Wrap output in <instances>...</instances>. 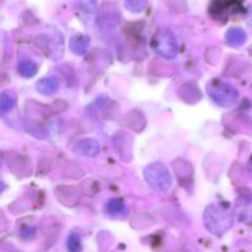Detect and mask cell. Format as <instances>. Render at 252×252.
Listing matches in <instances>:
<instances>
[{
    "instance_id": "30bf717a",
    "label": "cell",
    "mask_w": 252,
    "mask_h": 252,
    "mask_svg": "<svg viewBox=\"0 0 252 252\" xmlns=\"http://www.w3.org/2000/svg\"><path fill=\"white\" fill-rule=\"evenodd\" d=\"M236 212L240 220H252V197H240L236 202Z\"/></svg>"
},
{
    "instance_id": "8992f818",
    "label": "cell",
    "mask_w": 252,
    "mask_h": 252,
    "mask_svg": "<svg viewBox=\"0 0 252 252\" xmlns=\"http://www.w3.org/2000/svg\"><path fill=\"white\" fill-rule=\"evenodd\" d=\"M80 20L85 25H91L98 14L97 0H75Z\"/></svg>"
},
{
    "instance_id": "ba28073f",
    "label": "cell",
    "mask_w": 252,
    "mask_h": 252,
    "mask_svg": "<svg viewBox=\"0 0 252 252\" xmlns=\"http://www.w3.org/2000/svg\"><path fill=\"white\" fill-rule=\"evenodd\" d=\"M89 44H90L89 37H86L85 34L81 33L74 34L70 38V42H69L71 52H73L74 54H76V56H84V54L88 52Z\"/></svg>"
},
{
    "instance_id": "e0dca14e",
    "label": "cell",
    "mask_w": 252,
    "mask_h": 252,
    "mask_svg": "<svg viewBox=\"0 0 252 252\" xmlns=\"http://www.w3.org/2000/svg\"><path fill=\"white\" fill-rule=\"evenodd\" d=\"M243 117L245 118L246 121L252 123V105L250 106H245L243 110Z\"/></svg>"
},
{
    "instance_id": "ac0fdd59",
    "label": "cell",
    "mask_w": 252,
    "mask_h": 252,
    "mask_svg": "<svg viewBox=\"0 0 252 252\" xmlns=\"http://www.w3.org/2000/svg\"><path fill=\"white\" fill-rule=\"evenodd\" d=\"M248 22H249V25H251L252 26V5L249 7V10H248Z\"/></svg>"
},
{
    "instance_id": "277c9868",
    "label": "cell",
    "mask_w": 252,
    "mask_h": 252,
    "mask_svg": "<svg viewBox=\"0 0 252 252\" xmlns=\"http://www.w3.org/2000/svg\"><path fill=\"white\" fill-rule=\"evenodd\" d=\"M153 48L159 56L166 59H174L179 52V43L170 30L162 29L155 33L153 38Z\"/></svg>"
},
{
    "instance_id": "8fae6325",
    "label": "cell",
    "mask_w": 252,
    "mask_h": 252,
    "mask_svg": "<svg viewBox=\"0 0 252 252\" xmlns=\"http://www.w3.org/2000/svg\"><path fill=\"white\" fill-rule=\"evenodd\" d=\"M225 38L226 42L230 46L239 47L245 43L248 37H246V32L243 29H240V27H233V29L228 30V32L225 34Z\"/></svg>"
},
{
    "instance_id": "52a82bcc",
    "label": "cell",
    "mask_w": 252,
    "mask_h": 252,
    "mask_svg": "<svg viewBox=\"0 0 252 252\" xmlns=\"http://www.w3.org/2000/svg\"><path fill=\"white\" fill-rule=\"evenodd\" d=\"M74 152L76 154L81 155V157L93 158L98 154L100 145H98V143L95 139L85 138V139H80L79 142H76V144L74 145Z\"/></svg>"
},
{
    "instance_id": "6da1fadb",
    "label": "cell",
    "mask_w": 252,
    "mask_h": 252,
    "mask_svg": "<svg viewBox=\"0 0 252 252\" xmlns=\"http://www.w3.org/2000/svg\"><path fill=\"white\" fill-rule=\"evenodd\" d=\"M204 224L214 235H223L233 225V214L228 207L212 204L204 212Z\"/></svg>"
},
{
    "instance_id": "5bb4252c",
    "label": "cell",
    "mask_w": 252,
    "mask_h": 252,
    "mask_svg": "<svg viewBox=\"0 0 252 252\" xmlns=\"http://www.w3.org/2000/svg\"><path fill=\"white\" fill-rule=\"evenodd\" d=\"M106 211L110 212L111 214H125L127 212V207L120 199H111L106 204Z\"/></svg>"
},
{
    "instance_id": "9c48e42d",
    "label": "cell",
    "mask_w": 252,
    "mask_h": 252,
    "mask_svg": "<svg viewBox=\"0 0 252 252\" xmlns=\"http://www.w3.org/2000/svg\"><path fill=\"white\" fill-rule=\"evenodd\" d=\"M59 88V83L56 78L53 76H47V78H42L37 81L36 90L42 95H53L57 93Z\"/></svg>"
},
{
    "instance_id": "4fadbf2b",
    "label": "cell",
    "mask_w": 252,
    "mask_h": 252,
    "mask_svg": "<svg viewBox=\"0 0 252 252\" xmlns=\"http://www.w3.org/2000/svg\"><path fill=\"white\" fill-rule=\"evenodd\" d=\"M37 64L34 62L30 61V59H25V61L20 62L19 64V73L24 78H32L37 74Z\"/></svg>"
},
{
    "instance_id": "5b68a950",
    "label": "cell",
    "mask_w": 252,
    "mask_h": 252,
    "mask_svg": "<svg viewBox=\"0 0 252 252\" xmlns=\"http://www.w3.org/2000/svg\"><path fill=\"white\" fill-rule=\"evenodd\" d=\"M244 11L241 0H212L209 14L219 21H228L231 16Z\"/></svg>"
},
{
    "instance_id": "3957f363",
    "label": "cell",
    "mask_w": 252,
    "mask_h": 252,
    "mask_svg": "<svg viewBox=\"0 0 252 252\" xmlns=\"http://www.w3.org/2000/svg\"><path fill=\"white\" fill-rule=\"evenodd\" d=\"M144 177L147 184L155 191H166L172 184L170 171L161 162H154L145 167Z\"/></svg>"
},
{
    "instance_id": "2e32d148",
    "label": "cell",
    "mask_w": 252,
    "mask_h": 252,
    "mask_svg": "<svg viewBox=\"0 0 252 252\" xmlns=\"http://www.w3.org/2000/svg\"><path fill=\"white\" fill-rule=\"evenodd\" d=\"M69 252H81V239L78 234H70L66 241Z\"/></svg>"
},
{
    "instance_id": "7c38bea8",
    "label": "cell",
    "mask_w": 252,
    "mask_h": 252,
    "mask_svg": "<svg viewBox=\"0 0 252 252\" xmlns=\"http://www.w3.org/2000/svg\"><path fill=\"white\" fill-rule=\"evenodd\" d=\"M15 105H16V96L12 91L6 90L2 91L0 95V110L4 113H9L14 110Z\"/></svg>"
},
{
    "instance_id": "7a4b0ae2",
    "label": "cell",
    "mask_w": 252,
    "mask_h": 252,
    "mask_svg": "<svg viewBox=\"0 0 252 252\" xmlns=\"http://www.w3.org/2000/svg\"><path fill=\"white\" fill-rule=\"evenodd\" d=\"M207 93L212 100L221 107H230L239 98V91L233 85L219 79L209 81L207 85Z\"/></svg>"
},
{
    "instance_id": "9a60e30c",
    "label": "cell",
    "mask_w": 252,
    "mask_h": 252,
    "mask_svg": "<svg viewBox=\"0 0 252 252\" xmlns=\"http://www.w3.org/2000/svg\"><path fill=\"white\" fill-rule=\"evenodd\" d=\"M125 5L128 11L138 14L147 7L148 0H125Z\"/></svg>"
}]
</instances>
